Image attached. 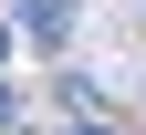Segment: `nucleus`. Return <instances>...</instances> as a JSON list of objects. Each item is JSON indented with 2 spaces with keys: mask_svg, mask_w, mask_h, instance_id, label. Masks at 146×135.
I'll use <instances>...</instances> for the list:
<instances>
[{
  "mask_svg": "<svg viewBox=\"0 0 146 135\" xmlns=\"http://www.w3.org/2000/svg\"><path fill=\"white\" fill-rule=\"evenodd\" d=\"M84 135H115V125H84Z\"/></svg>",
  "mask_w": 146,
  "mask_h": 135,
  "instance_id": "7ed1b4c3",
  "label": "nucleus"
},
{
  "mask_svg": "<svg viewBox=\"0 0 146 135\" xmlns=\"http://www.w3.org/2000/svg\"><path fill=\"white\" fill-rule=\"evenodd\" d=\"M21 31H31L42 52H63V42H73V0H21Z\"/></svg>",
  "mask_w": 146,
  "mask_h": 135,
  "instance_id": "f257e3e1",
  "label": "nucleus"
},
{
  "mask_svg": "<svg viewBox=\"0 0 146 135\" xmlns=\"http://www.w3.org/2000/svg\"><path fill=\"white\" fill-rule=\"evenodd\" d=\"M0 135H21V94H0Z\"/></svg>",
  "mask_w": 146,
  "mask_h": 135,
  "instance_id": "f03ea898",
  "label": "nucleus"
}]
</instances>
